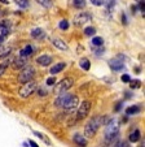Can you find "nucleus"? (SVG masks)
I'll use <instances>...</instances> for the list:
<instances>
[{"mask_svg":"<svg viewBox=\"0 0 145 147\" xmlns=\"http://www.w3.org/2000/svg\"><path fill=\"white\" fill-rule=\"evenodd\" d=\"M128 83H131V87L132 89H137V87H140V81H130Z\"/></svg>","mask_w":145,"mask_h":147,"instance_id":"obj_31","label":"nucleus"},{"mask_svg":"<svg viewBox=\"0 0 145 147\" xmlns=\"http://www.w3.org/2000/svg\"><path fill=\"white\" fill-rule=\"evenodd\" d=\"M36 90V82L33 80L27 81L23 83V86L19 89V96L21 98H27L31 94H34V91Z\"/></svg>","mask_w":145,"mask_h":147,"instance_id":"obj_4","label":"nucleus"},{"mask_svg":"<svg viewBox=\"0 0 145 147\" xmlns=\"http://www.w3.org/2000/svg\"><path fill=\"white\" fill-rule=\"evenodd\" d=\"M109 67L112 68V70H114V72H119V70L124 69V64L122 63V61L117 60V59L109 61Z\"/></svg>","mask_w":145,"mask_h":147,"instance_id":"obj_9","label":"nucleus"},{"mask_svg":"<svg viewBox=\"0 0 145 147\" xmlns=\"http://www.w3.org/2000/svg\"><path fill=\"white\" fill-rule=\"evenodd\" d=\"M51 61H52V59L48 55H41L36 59V63H38L39 65H41V67H48V65L51 64Z\"/></svg>","mask_w":145,"mask_h":147,"instance_id":"obj_11","label":"nucleus"},{"mask_svg":"<svg viewBox=\"0 0 145 147\" xmlns=\"http://www.w3.org/2000/svg\"><path fill=\"white\" fill-rule=\"evenodd\" d=\"M119 121L117 119H113L109 124L106 125V129H105V139H106L108 143H112L114 139L118 138L119 136Z\"/></svg>","mask_w":145,"mask_h":147,"instance_id":"obj_2","label":"nucleus"},{"mask_svg":"<svg viewBox=\"0 0 145 147\" xmlns=\"http://www.w3.org/2000/svg\"><path fill=\"white\" fill-rule=\"evenodd\" d=\"M52 45L55 46L56 48H58V50H61V51H67V45H66L65 42L62 40V39H58V38H55V39H52Z\"/></svg>","mask_w":145,"mask_h":147,"instance_id":"obj_10","label":"nucleus"},{"mask_svg":"<svg viewBox=\"0 0 145 147\" xmlns=\"http://www.w3.org/2000/svg\"><path fill=\"white\" fill-rule=\"evenodd\" d=\"M114 0H105V3L104 4H108V8H110V7H113L114 5Z\"/></svg>","mask_w":145,"mask_h":147,"instance_id":"obj_33","label":"nucleus"},{"mask_svg":"<svg viewBox=\"0 0 145 147\" xmlns=\"http://www.w3.org/2000/svg\"><path fill=\"white\" fill-rule=\"evenodd\" d=\"M57 96H58V95H57ZM66 96H67V94H65V92L60 94V96H58L57 99L55 100V106L56 107H62V104H63V102H65Z\"/></svg>","mask_w":145,"mask_h":147,"instance_id":"obj_17","label":"nucleus"},{"mask_svg":"<svg viewBox=\"0 0 145 147\" xmlns=\"http://www.w3.org/2000/svg\"><path fill=\"white\" fill-rule=\"evenodd\" d=\"M31 36H33L34 39L41 40V39L45 38V31H44L43 29H34V30L31 31Z\"/></svg>","mask_w":145,"mask_h":147,"instance_id":"obj_13","label":"nucleus"},{"mask_svg":"<svg viewBox=\"0 0 145 147\" xmlns=\"http://www.w3.org/2000/svg\"><path fill=\"white\" fill-rule=\"evenodd\" d=\"M36 3L43 5L44 8H51L52 7V0H36Z\"/></svg>","mask_w":145,"mask_h":147,"instance_id":"obj_24","label":"nucleus"},{"mask_svg":"<svg viewBox=\"0 0 145 147\" xmlns=\"http://www.w3.org/2000/svg\"><path fill=\"white\" fill-rule=\"evenodd\" d=\"M0 1H1V3H4V4L8 3V0H0Z\"/></svg>","mask_w":145,"mask_h":147,"instance_id":"obj_37","label":"nucleus"},{"mask_svg":"<svg viewBox=\"0 0 145 147\" xmlns=\"http://www.w3.org/2000/svg\"><path fill=\"white\" fill-rule=\"evenodd\" d=\"M29 143H30V144H31V146H33V147H36V146H38V144H36V143H35V142H34V141H29Z\"/></svg>","mask_w":145,"mask_h":147,"instance_id":"obj_36","label":"nucleus"},{"mask_svg":"<svg viewBox=\"0 0 145 147\" xmlns=\"http://www.w3.org/2000/svg\"><path fill=\"white\" fill-rule=\"evenodd\" d=\"M38 92H40L41 96H45V95H47V92L44 91V90H41V89H39V90H38Z\"/></svg>","mask_w":145,"mask_h":147,"instance_id":"obj_35","label":"nucleus"},{"mask_svg":"<svg viewBox=\"0 0 145 147\" xmlns=\"http://www.w3.org/2000/svg\"><path fill=\"white\" fill-rule=\"evenodd\" d=\"M74 7L77 9H82L86 7V0H74Z\"/></svg>","mask_w":145,"mask_h":147,"instance_id":"obj_25","label":"nucleus"},{"mask_svg":"<svg viewBox=\"0 0 145 147\" xmlns=\"http://www.w3.org/2000/svg\"><path fill=\"white\" fill-rule=\"evenodd\" d=\"M9 64H11V61L9 60H4L3 63H0V77L5 73V70H7V68L9 67Z\"/></svg>","mask_w":145,"mask_h":147,"instance_id":"obj_20","label":"nucleus"},{"mask_svg":"<svg viewBox=\"0 0 145 147\" xmlns=\"http://www.w3.org/2000/svg\"><path fill=\"white\" fill-rule=\"evenodd\" d=\"M78 104H79V99H78V96L71 95V94H67V96H66L62 107L66 109V111H73L74 108H77Z\"/></svg>","mask_w":145,"mask_h":147,"instance_id":"obj_6","label":"nucleus"},{"mask_svg":"<svg viewBox=\"0 0 145 147\" xmlns=\"http://www.w3.org/2000/svg\"><path fill=\"white\" fill-rule=\"evenodd\" d=\"M90 111H91V103L88 102V100L80 103V106H79L78 112H77V119L78 120H83L84 117H87V115L90 113Z\"/></svg>","mask_w":145,"mask_h":147,"instance_id":"obj_7","label":"nucleus"},{"mask_svg":"<svg viewBox=\"0 0 145 147\" xmlns=\"http://www.w3.org/2000/svg\"><path fill=\"white\" fill-rule=\"evenodd\" d=\"M11 51H12L11 47H1V46H0V59L7 57V56L11 53Z\"/></svg>","mask_w":145,"mask_h":147,"instance_id":"obj_21","label":"nucleus"},{"mask_svg":"<svg viewBox=\"0 0 145 147\" xmlns=\"http://www.w3.org/2000/svg\"><path fill=\"white\" fill-rule=\"evenodd\" d=\"M34 74H35V69H34L33 67H23V69L21 70V73H19L18 76V81L21 83H25L27 82V81H30L31 78L34 77Z\"/></svg>","mask_w":145,"mask_h":147,"instance_id":"obj_5","label":"nucleus"},{"mask_svg":"<svg viewBox=\"0 0 145 147\" xmlns=\"http://www.w3.org/2000/svg\"><path fill=\"white\" fill-rule=\"evenodd\" d=\"M118 146H128V143H127V142H123V141H122V142H118Z\"/></svg>","mask_w":145,"mask_h":147,"instance_id":"obj_34","label":"nucleus"},{"mask_svg":"<svg viewBox=\"0 0 145 147\" xmlns=\"http://www.w3.org/2000/svg\"><path fill=\"white\" fill-rule=\"evenodd\" d=\"M122 81H123L124 83H128L130 81H131V78H130L128 74H123V76H122Z\"/></svg>","mask_w":145,"mask_h":147,"instance_id":"obj_32","label":"nucleus"},{"mask_svg":"<svg viewBox=\"0 0 145 147\" xmlns=\"http://www.w3.org/2000/svg\"><path fill=\"white\" fill-rule=\"evenodd\" d=\"M65 67H66V64H65V63H58V64L53 65V67L51 68V70H49V72L52 73L53 76H55V74H57V73H60L61 70H63V69H65Z\"/></svg>","mask_w":145,"mask_h":147,"instance_id":"obj_14","label":"nucleus"},{"mask_svg":"<svg viewBox=\"0 0 145 147\" xmlns=\"http://www.w3.org/2000/svg\"><path fill=\"white\" fill-rule=\"evenodd\" d=\"M57 82V81H56V78L55 77H49L48 78V80H47V86H53V85H55V83Z\"/></svg>","mask_w":145,"mask_h":147,"instance_id":"obj_29","label":"nucleus"},{"mask_svg":"<svg viewBox=\"0 0 145 147\" xmlns=\"http://www.w3.org/2000/svg\"><path fill=\"white\" fill-rule=\"evenodd\" d=\"M58 26H60L61 30H67V29H69V22L66 21V20H62V21H60Z\"/></svg>","mask_w":145,"mask_h":147,"instance_id":"obj_28","label":"nucleus"},{"mask_svg":"<svg viewBox=\"0 0 145 147\" xmlns=\"http://www.w3.org/2000/svg\"><path fill=\"white\" fill-rule=\"evenodd\" d=\"M17 4H18V7H21V8H27V7L30 5L29 0H17Z\"/></svg>","mask_w":145,"mask_h":147,"instance_id":"obj_27","label":"nucleus"},{"mask_svg":"<svg viewBox=\"0 0 145 147\" xmlns=\"http://www.w3.org/2000/svg\"><path fill=\"white\" fill-rule=\"evenodd\" d=\"M91 3H92V4H93V5L101 7V5H104V3H105V0H91Z\"/></svg>","mask_w":145,"mask_h":147,"instance_id":"obj_30","label":"nucleus"},{"mask_svg":"<svg viewBox=\"0 0 145 147\" xmlns=\"http://www.w3.org/2000/svg\"><path fill=\"white\" fill-rule=\"evenodd\" d=\"M79 65H80V68H82V69H84V70H90V68H91V63H90V60H88V59H86V57L80 59Z\"/></svg>","mask_w":145,"mask_h":147,"instance_id":"obj_18","label":"nucleus"},{"mask_svg":"<svg viewBox=\"0 0 145 147\" xmlns=\"http://www.w3.org/2000/svg\"><path fill=\"white\" fill-rule=\"evenodd\" d=\"M84 34H86L87 36L95 35V34H96V29H95V28H91V26H90V28H86V29H84Z\"/></svg>","mask_w":145,"mask_h":147,"instance_id":"obj_26","label":"nucleus"},{"mask_svg":"<svg viewBox=\"0 0 145 147\" xmlns=\"http://www.w3.org/2000/svg\"><path fill=\"white\" fill-rule=\"evenodd\" d=\"M33 53H34V48L29 45L19 51V56H25V57H29V56H31Z\"/></svg>","mask_w":145,"mask_h":147,"instance_id":"obj_15","label":"nucleus"},{"mask_svg":"<svg viewBox=\"0 0 145 147\" xmlns=\"http://www.w3.org/2000/svg\"><path fill=\"white\" fill-rule=\"evenodd\" d=\"M73 83H74L73 78H63V80H61L58 83H56L55 89H53V94L60 95V94H62V92H66L73 86Z\"/></svg>","mask_w":145,"mask_h":147,"instance_id":"obj_3","label":"nucleus"},{"mask_svg":"<svg viewBox=\"0 0 145 147\" xmlns=\"http://www.w3.org/2000/svg\"><path fill=\"white\" fill-rule=\"evenodd\" d=\"M26 65H27V57H25V56H19V57L14 59L12 67H13V69L18 70V69H22L23 67H26Z\"/></svg>","mask_w":145,"mask_h":147,"instance_id":"obj_8","label":"nucleus"},{"mask_svg":"<svg viewBox=\"0 0 145 147\" xmlns=\"http://www.w3.org/2000/svg\"><path fill=\"white\" fill-rule=\"evenodd\" d=\"M90 20H91V14L80 13V14H78V16L75 17V24H77V25H82V24L87 22V21H90Z\"/></svg>","mask_w":145,"mask_h":147,"instance_id":"obj_12","label":"nucleus"},{"mask_svg":"<svg viewBox=\"0 0 145 147\" xmlns=\"http://www.w3.org/2000/svg\"><path fill=\"white\" fill-rule=\"evenodd\" d=\"M139 139H140V131L136 129L134 133L130 134V141H131V142H137Z\"/></svg>","mask_w":145,"mask_h":147,"instance_id":"obj_23","label":"nucleus"},{"mask_svg":"<svg viewBox=\"0 0 145 147\" xmlns=\"http://www.w3.org/2000/svg\"><path fill=\"white\" fill-rule=\"evenodd\" d=\"M92 45L96 46V47H101V46L104 45V39H102L101 36H95V38L92 39Z\"/></svg>","mask_w":145,"mask_h":147,"instance_id":"obj_22","label":"nucleus"},{"mask_svg":"<svg viewBox=\"0 0 145 147\" xmlns=\"http://www.w3.org/2000/svg\"><path fill=\"white\" fill-rule=\"evenodd\" d=\"M136 1H137V3H139V1H141V0H136Z\"/></svg>","mask_w":145,"mask_h":147,"instance_id":"obj_38","label":"nucleus"},{"mask_svg":"<svg viewBox=\"0 0 145 147\" xmlns=\"http://www.w3.org/2000/svg\"><path fill=\"white\" fill-rule=\"evenodd\" d=\"M139 112H140V107H137V106H131V107H128V108L126 109L127 116H132V115L139 113Z\"/></svg>","mask_w":145,"mask_h":147,"instance_id":"obj_19","label":"nucleus"},{"mask_svg":"<svg viewBox=\"0 0 145 147\" xmlns=\"http://www.w3.org/2000/svg\"><path fill=\"white\" fill-rule=\"evenodd\" d=\"M74 142L77 144H79V146H87V139H86L83 136H80V134H75Z\"/></svg>","mask_w":145,"mask_h":147,"instance_id":"obj_16","label":"nucleus"},{"mask_svg":"<svg viewBox=\"0 0 145 147\" xmlns=\"http://www.w3.org/2000/svg\"><path fill=\"white\" fill-rule=\"evenodd\" d=\"M104 122H105V117L102 116H96L93 119H91V121H88V124L86 125L84 128V136L87 138H92Z\"/></svg>","mask_w":145,"mask_h":147,"instance_id":"obj_1","label":"nucleus"}]
</instances>
